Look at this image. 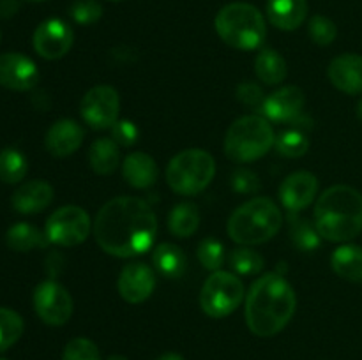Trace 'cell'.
I'll list each match as a JSON object with an SVG mask.
<instances>
[{"label": "cell", "instance_id": "6da1fadb", "mask_svg": "<svg viewBox=\"0 0 362 360\" xmlns=\"http://www.w3.org/2000/svg\"><path fill=\"white\" fill-rule=\"evenodd\" d=\"M94 236L105 253L133 258L147 253L156 240L158 219L145 200L117 196L103 205L94 221Z\"/></svg>", "mask_w": 362, "mask_h": 360}, {"label": "cell", "instance_id": "7a4b0ae2", "mask_svg": "<svg viewBox=\"0 0 362 360\" xmlns=\"http://www.w3.org/2000/svg\"><path fill=\"white\" fill-rule=\"evenodd\" d=\"M297 296L283 275L265 274L253 282L246 299V323L258 337H272L296 314Z\"/></svg>", "mask_w": 362, "mask_h": 360}, {"label": "cell", "instance_id": "3957f363", "mask_svg": "<svg viewBox=\"0 0 362 360\" xmlns=\"http://www.w3.org/2000/svg\"><path fill=\"white\" fill-rule=\"evenodd\" d=\"M315 226L329 242H349L362 232V194L350 186H332L315 205Z\"/></svg>", "mask_w": 362, "mask_h": 360}, {"label": "cell", "instance_id": "277c9868", "mask_svg": "<svg viewBox=\"0 0 362 360\" xmlns=\"http://www.w3.org/2000/svg\"><path fill=\"white\" fill-rule=\"evenodd\" d=\"M283 222L281 210L271 198L258 196L240 205L228 219V235L240 246H258L271 240Z\"/></svg>", "mask_w": 362, "mask_h": 360}, {"label": "cell", "instance_id": "5b68a950", "mask_svg": "<svg viewBox=\"0 0 362 360\" xmlns=\"http://www.w3.org/2000/svg\"><path fill=\"white\" fill-rule=\"evenodd\" d=\"M214 25L223 42L243 52L260 48L267 35L264 14L247 2H232L221 7Z\"/></svg>", "mask_w": 362, "mask_h": 360}, {"label": "cell", "instance_id": "8992f818", "mask_svg": "<svg viewBox=\"0 0 362 360\" xmlns=\"http://www.w3.org/2000/svg\"><path fill=\"white\" fill-rule=\"evenodd\" d=\"M274 141V131L265 116H240L226 131L225 154L235 162H253L264 157Z\"/></svg>", "mask_w": 362, "mask_h": 360}, {"label": "cell", "instance_id": "52a82bcc", "mask_svg": "<svg viewBox=\"0 0 362 360\" xmlns=\"http://www.w3.org/2000/svg\"><path fill=\"white\" fill-rule=\"evenodd\" d=\"M214 175V157L204 148H187L179 152L166 168V182L173 193L182 196H194L207 189Z\"/></svg>", "mask_w": 362, "mask_h": 360}, {"label": "cell", "instance_id": "ba28073f", "mask_svg": "<svg viewBox=\"0 0 362 360\" xmlns=\"http://www.w3.org/2000/svg\"><path fill=\"white\" fill-rule=\"evenodd\" d=\"M244 299L243 281L232 272L216 270L207 277L200 292V306L211 318H225L239 307Z\"/></svg>", "mask_w": 362, "mask_h": 360}, {"label": "cell", "instance_id": "9c48e42d", "mask_svg": "<svg viewBox=\"0 0 362 360\" xmlns=\"http://www.w3.org/2000/svg\"><path fill=\"white\" fill-rule=\"evenodd\" d=\"M90 229L92 222L87 212L76 205H66L49 215L46 221L45 233L49 244L73 247L85 242Z\"/></svg>", "mask_w": 362, "mask_h": 360}, {"label": "cell", "instance_id": "30bf717a", "mask_svg": "<svg viewBox=\"0 0 362 360\" xmlns=\"http://www.w3.org/2000/svg\"><path fill=\"white\" fill-rule=\"evenodd\" d=\"M34 309L46 325L60 327L73 314V299L60 282L46 279L34 289Z\"/></svg>", "mask_w": 362, "mask_h": 360}, {"label": "cell", "instance_id": "8fae6325", "mask_svg": "<svg viewBox=\"0 0 362 360\" xmlns=\"http://www.w3.org/2000/svg\"><path fill=\"white\" fill-rule=\"evenodd\" d=\"M119 92L110 85H98L83 95L80 113L92 129H108L119 120Z\"/></svg>", "mask_w": 362, "mask_h": 360}, {"label": "cell", "instance_id": "7c38bea8", "mask_svg": "<svg viewBox=\"0 0 362 360\" xmlns=\"http://www.w3.org/2000/svg\"><path fill=\"white\" fill-rule=\"evenodd\" d=\"M32 44L42 59H62L73 46V30L66 21L59 20V18H49L35 28Z\"/></svg>", "mask_w": 362, "mask_h": 360}, {"label": "cell", "instance_id": "4fadbf2b", "mask_svg": "<svg viewBox=\"0 0 362 360\" xmlns=\"http://www.w3.org/2000/svg\"><path fill=\"white\" fill-rule=\"evenodd\" d=\"M37 66L21 53H4L0 55V87L9 90L27 92L37 85Z\"/></svg>", "mask_w": 362, "mask_h": 360}, {"label": "cell", "instance_id": "5bb4252c", "mask_svg": "<svg viewBox=\"0 0 362 360\" xmlns=\"http://www.w3.org/2000/svg\"><path fill=\"white\" fill-rule=\"evenodd\" d=\"M304 92L299 87H283L267 95L262 106V113L267 120L278 124H290L300 115L304 108Z\"/></svg>", "mask_w": 362, "mask_h": 360}, {"label": "cell", "instance_id": "9a60e30c", "mask_svg": "<svg viewBox=\"0 0 362 360\" xmlns=\"http://www.w3.org/2000/svg\"><path fill=\"white\" fill-rule=\"evenodd\" d=\"M117 286H119L120 296H122L126 302H145L156 288L154 272H152V268L148 267V265L133 261V263L126 265V267L122 268Z\"/></svg>", "mask_w": 362, "mask_h": 360}, {"label": "cell", "instance_id": "2e32d148", "mask_svg": "<svg viewBox=\"0 0 362 360\" xmlns=\"http://www.w3.org/2000/svg\"><path fill=\"white\" fill-rule=\"evenodd\" d=\"M318 193V179L310 172H296L279 186V198L288 212H299L313 201Z\"/></svg>", "mask_w": 362, "mask_h": 360}, {"label": "cell", "instance_id": "e0dca14e", "mask_svg": "<svg viewBox=\"0 0 362 360\" xmlns=\"http://www.w3.org/2000/svg\"><path fill=\"white\" fill-rule=\"evenodd\" d=\"M327 76L338 90L345 94H362V56L357 53H343L329 64Z\"/></svg>", "mask_w": 362, "mask_h": 360}, {"label": "cell", "instance_id": "ac0fdd59", "mask_svg": "<svg viewBox=\"0 0 362 360\" xmlns=\"http://www.w3.org/2000/svg\"><path fill=\"white\" fill-rule=\"evenodd\" d=\"M83 136V127L76 120L62 119L49 127L45 138V145L49 154L55 157H67L81 147Z\"/></svg>", "mask_w": 362, "mask_h": 360}, {"label": "cell", "instance_id": "d6986e66", "mask_svg": "<svg viewBox=\"0 0 362 360\" xmlns=\"http://www.w3.org/2000/svg\"><path fill=\"white\" fill-rule=\"evenodd\" d=\"M53 201V187L45 180H30L13 194V208L20 214H39Z\"/></svg>", "mask_w": 362, "mask_h": 360}, {"label": "cell", "instance_id": "ffe728a7", "mask_svg": "<svg viewBox=\"0 0 362 360\" xmlns=\"http://www.w3.org/2000/svg\"><path fill=\"white\" fill-rule=\"evenodd\" d=\"M267 18L281 30H296L308 18V0H267Z\"/></svg>", "mask_w": 362, "mask_h": 360}, {"label": "cell", "instance_id": "44dd1931", "mask_svg": "<svg viewBox=\"0 0 362 360\" xmlns=\"http://www.w3.org/2000/svg\"><path fill=\"white\" fill-rule=\"evenodd\" d=\"M122 175L134 189H147L158 180V164L145 152H131L122 162Z\"/></svg>", "mask_w": 362, "mask_h": 360}, {"label": "cell", "instance_id": "7402d4cb", "mask_svg": "<svg viewBox=\"0 0 362 360\" xmlns=\"http://www.w3.org/2000/svg\"><path fill=\"white\" fill-rule=\"evenodd\" d=\"M331 267L341 279L350 282H362V247L345 244L331 256Z\"/></svg>", "mask_w": 362, "mask_h": 360}, {"label": "cell", "instance_id": "603a6c76", "mask_svg": "<svg viewBox=\"0 0 362 360\" xmlns=\"http://www.w3.org/2000/svg\"><path fill=\"white\" fill-rule=\"evenodd\" d=\"M152 263L161 275L168 279H179L186 272L187 258L175 244H159L152 253Z\"/></svg>", "mask_w": 362, "mask_h": 360}, {"label": "cell", "instance_id": "cb8c5ba5", "mask_svg": "<svg viewBox=\"0 0 362 360\" xmlns=\"http://www.w3.org/2000/svg\"><path fill=\"white\" fill-rule=\"evenodd\" d=\"M6 244L9 249L16 251V253H28L37 247H48L49 240L46 233H42L35 226L28 224V222H18L7 229Z\"/></svg>", "mask_w": 362, "mask_h": 360}, {"label": "cell", "instance_id": "d4e9b609", "mask_svg": "<svg viewBox=\"0 0 362 360\" xmlns=\"http://www.w3.org/2000/svg\"><path fill=\"white\" fill-rule=\"evenodd\" d=\"M88 162L98 175H110L120 164L119 145L112 138H99L90 145Z\"/></svg>", "mask_w": 362, "mask_h": 360}, {"label": "cell", "instance_id": "484cf974", "mask_svg": "<svg viewBox=\"0 0 362 360\" xmlns=\"http://www.w3.org/2000/svg\"><path fill=\"white\" fill-rule=\"evenodd\" d=\"M200 224V212L197 205L184 201L175 205L168 215V229L177 239H189Z\"/></svg>", "mask_w": 362, "mask_h": 360}, {"label": "cell", "instance_id": "4316f807", "mask_svg": "<svg viewBox=\"0 0 362 360\" xmlns=\"http://www.w3.org/2000/svg\"><path fill=\"white\" fill-rule=\"evenodd\" d=\"M255 73L265 85H278L286 78V62L276 49H262L255 60Z\"/></svg>", "mask_w": 362, "mask_h": 360}, {"label": "cell", "instance_id": "83f0119b", "mask_svg": "<svg viewBox=\"0 0 362 360\" xmlns=\"http://www.w3.org/2000/svg\"><path fill=\"white\" fill-rule=\"evenodd\" d=\"M290 236H292L293 246L304 253H311V251L318 249L320 246V233H318L315 222L311 224L308 219L300 217V215H293L290 212Z\"/></svg>", "mask_w": 362, "mask_h": 360}, {"label": "cell", "instance_id": "f1b7e54d", "mask_svg": "<svg viewBox=\"0 0 362 360\" xmlns=\"http://www.w3.org/2000/svg\"><path fill=\"white\" fill-rule=\"evenodd\" d=\"M28 162L16 148H4L0 152V180L6 184H18L25 179Z\"/></svg>", "mask_w": 362, "mask_h": 360}, {"label": "cell", "instance_id": "f546056e", "mask_svg": "<svg viewBox=\"0 0 362 360\" xmlns=\"http://www.w3.org/2000/svg\"><path fill=\"white\" fill-rule=\"evenodd\" d=\"M23 318L13 309L0 307V353L9 349L23 334Z\"/></svg>", "mask_w": 362, "mask_h": 360}, {"label": "cell", "instance_id": "4dcf8cb0", "mask_svg": "<svg viewBox=\"0 0 362 360\" xmlns=\"http://www.w3.org/2000/svg\"><path fill=\"white\" fill-rule=\"evenodd\" d=\"M274 147L283 157H303L304 154L310 148V140L306 138V134L299 129H286L283 133H279L276 136Z\"/></svg>", "mask_w": 362, "mask_h": 360}, {"label": "cell", "instance_id": "1f68e13d", "mask_svg": "<svg viewBox=\"0 0 362 360\" xmlns=\"http://www.w3.org/2000/svg\"><path fill=\"white\" fill-rule=\"evenodd\" d=\"M230 265L233 272L240 275H257L264 270V258L250 247H240V249L232 251Z\"/></svg>", "mask_w": 362, "mask_h": 360}, {"label": "cell", "instance_id": "d6a6232c", "mask_svg": "<svg viewBox=\"0 0 362 360\" xmlns=\"http://www.w3.org/2000/svg\"><path fill=\"white\" fill-rule=\"evenodd\" d=\"M197 254L200 263L204 265L207 270L212 272L219 270L223 261H225V247H223V244L219 242L218 239H212V236L202 240L200 246H198Z\"/></svg>", "mask_w": 362, "mask_h": 360}, {"label": "cell", "instance_id": "836d02e7", "mask_svg": "<svg viewBox=\"0 0 362 360\" xmlns=\"http://www.w3.org/2000/svg\"><path fill=\"white\" fill-rule=\"evenodd\" d=\"M308 32H310V37L313 39V42H317L318 46H329L334 42L336 35H338V27L331 18L317 14L310 20Z\"/></svg>", "mask_w": 362, "mask_h": 360}, {"label": "cell", "instance_id": "e575fe53", "mask_svg": "<svg viewBox=\"0 0 362 360\" xmlns=\"http://www.w3.org/2000/svg\"><path fill=\"white\" fill-rule=\"evenodd\" d=\"M62 360H101V355L90 339L74 337L64 348Z\"/></svg>", "mask_w": 362, "mask_h": 360}, {"label": "cell", "instance_id": "d590c367", "mask_svg": "<svg viewBox=\"0 0 362 360\" xmlns=\"http://www.w3.org/2000/svg\"><path fill=\"white\" fill-rule=\"evenodd\" d=\"M69 14L76 23L92 25L101 20L103 7L98 0H74L69 7Z\"/></svg>", "mask_w": 362, "mask_h": 360}, {"label": "cell", "instance_id": "8d00e7d4", "mask_svg": "<svg viewBox=\"0 0 362 360\" xmlns=\"http://www.w3.org/2000/svg\"><path fill=\"white\" fill-rule=\"evenodd\" d=\"M232 187L239 194H257L262 182L255 172L247 168H237L232 175Z\"/></svg>", "mask_w": 362, "mask_h": 360}, {"label": "cell", "instance_id": "74e56055", "mask_svg": "<svg viewBox=\"0 0 362 360\" xmlns=\"http://www.w3.org/2000/svg\"><path fill=\"white\" fill-rule=\"evenodd\" d=\"M110 129H112V140L117 145H122V147H131V145L136 143L138 136H140L136 124L127 119L117 120Z\"/></svg>", "mask_w": 362, "mask_h": 360}, {"label": "cell", "instance_id": "f35d334b", "mask_svg": "<svg viewBox=\"0 0 362 360\" xmlns=\"http://www.w3.org/2000/svg\"><path fill=\"white\" fill-rule=\"evenodd\" d=\"M237 99H239L244 106L260 109L265 101L264 90H262L257 83H253V81H243V83L237 87Z\"/></svg>", "mask_w": 362, "mask_h": 360}, {"label": "cell", "instance_id": "ab89813d", "mask_svg": "<svg viewBox=\"0 0 362 360\" xmlns=\"http://www.w3.org/2000/svg\"><path fill=\"white\" fill-rule=\"evenodd\" d=\"M20 9V0H0V18H11Z\"/></svg>", "mask_w": 362, "mask_h": 360}, {"label": "cell", "instance_id": "60d3db41", "mask_svg": "<svg viewBox=\"0 0 362 360\" xmlns=\"http://www.w3.org/2000/svg\"><path fill=\"white\" fill-rule=\"evenodd\" d=\"M158 360H184V356L179 355V353H165Z\"/></svg>", "mask_w": 362, "mask_h": 360}, {"label": "cell", "instance_id": "b9f144b4", "mask_svg": "<svg viewBox=\"0 0 362 360\" xmlns=\"http://www.w3.org/2000/svg\"><path fill=\"white\" fill-rule=\"evenodd\" d=\"M357 119H359L362 124V99L359 101V104H357Z\"/></svg>", "mask_w": 362, "mask_h": 360}, {"label": "cell", "instance_id": "7bdbcfd3", "mask_svg": "<svg viewBox=\"0 0 362 360\" xmlns=\"http://www.w3.org/2000/svg\"><path fill=\"white\" fill-rule=\"evenodd\" d=\"M106 360H127V359H126V356H122V355H112V356H108Z\"/></svg>", "mask_w": 362, "mask_h": 360}, {"label": "cell", "instance_id": "ee69618b", "mask_svg": "<svg viewBox=\"0 0 362 360\" xmlns=\"http://www.w3.org/2000/svg\"><path fill=\"white\" fill-rule=\"evenodd\" d=\"M34 2H45V0H34Z\"/></svg>", "mask_w": 362, "mask_h": 360}, {"label": "cell", "instance_id": "f6af8a7d", "mask_svg": "<svg viewBox=\"0 0 362 360\" xmlns=\"http://www.w3.org/2000/svg\"><path fill=\"white\" fill-rule=\"evenodd\" d=\"M112 2H120V0H112Z\"/></svg>", "mask_w": 362, "mask_h": 360}, {"label": "cell", "instance_id": "bcb514c9", "mask_svg": "<svg viewBox=\"0 0 362 360\" xmlns=\"http://www.w3.org/2000/svg\"><path fill=\"white\" fill-rule=\"evenodd\" d=\"M0 360H4V359H0Z\"/></svg>", "mask_w": 362, "mask_h": 360}]
</instances>
